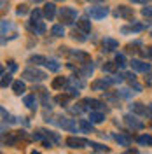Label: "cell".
Returning <instances> with one entry per match:
<instances>
[{
    "label": "cell",
    "instance_id": "obj_1",
    "mask_svg": "<svg viewBox=\"0 0 152 154\" xmlns=\"http://www.w3.org/2000/svg\"><path fill=\"white\" fill-rule=\"evenodd\" d=\"M59 19H61V25H72L77 19V11L74 7H61Z\"/></svg>",
    "mask_w": 152,
    "mask_h": 154
},
{
    "label": "cell",
    "instance_id": "obj_2",
    "mask_svg": "<svg viewBox=\"0 0 152 154\" xmlns=\"http://www.w3.org/2000/svg\"><path fill=\"white\" fill-rule=\"evenodd\" d=\"M21 77L25 79V81H32V82H35V81H44L46 79V72H42V70H38V68H26Z\"/></svg>",
    "mask_w": 152,
    "mask_h": 154
},
{
    "label": "cell",
    "instance_id": "obj_3",
    "mask_svg": "<svg viewBox=\"0 0 152 154\" xmlns=\"http://www.w3.org/2000/svg\"><path fill=\"white\" fill-rule=\"evenodd\" d=\"M87 14L93 19H103L108 14V9L103 5H91V7H87Z\"/></svg>",
    "mask_w": 152,
    "mask_h": 154
},
{
    "label": "cell",
    "instance_id": "obj_4",
    "mask_svg": "<svg viewBox=\"0 0 152 154\" xmlns=\"http://www.w3.org/2000/svg\"><path fill=\"white\" fill-rule=\"evenodd\" d=\"M65 144L70 149H84L86 145H89V142L84 140V138H79V137H68L65 140Z\"/></svg>",
    "mask_w": 152,
    "mask_h": 154
},
{
    "label": "cell",
    "instance_id": "obj_5",
    "mask_svg": "<svg viewBox=\"0 0 152 154\" xmlns=\"http://www.w3.org/2000/svg\"><path fill=\"white\" fill-rule=\"evenodd\" d=\"M114 16H115V18H123V19H133L135 12H133V9H131V7L119 5V7L114 11Z\"/></svg>",
    "mask_w": 152,
    "mask_h": 154
},
{
    "label": "cell",
    "instance_id": "obj_6",
    "mask_svg": "<svg viewBox=\"0 0 152 154\" xmlns=\"http://www.w3.org/2000/svg\"><path fill=\"white\" fill-rule=\"evenodd\" d=\"M59 121H56L58 125L61 126L63 130H68V131H72V133H75L77 131V125L74 119H68V117H58Z\"/></svg>",
    "mask_w": 152,
    "mask_h": 154
},
{
    "label": "cell",
    "instance_id": "obj_7",
    "mask_svg": "<svg viewBox=\"0 0 152 154\" xmlns=\"http://www.w3.org/2000/svg\"><path fill=\"white\" fill-rule=\"evenodd\" d=\"M28 30L33 35H42V33L46 32V25H44V21H30Z\"/></svg>",
    "mask_w": 152,
    "mask_h": 154
},
{
    "label": "cell",
    "instance_id": "obj_8",
    "mask_svg": "<svg viewBox=\"0 0 152 154\" xmlns=\"http://www.w3.org/2000/svg\"><path fill=\"white\" fill-rule=\"evenodd\" d=\"M124 123L129 126L131 130H142V128H143V123H142V121H138L133 114H126V116H124Z\"/></svg>",
    "mask_w": 152,
    "mask_h": 154
},
{
    "label": "cell",
    "instance_id": "obj_9",
    "mask_svg": "<svg viewBox=\"0 0 152 154\" xmlns=\"http://www.w3.org/2000/svg\"><path fill=\"white\" fill-rule=\"evenodd\" d=\"M129 65H131V68L135 72H145L147 74L150 70V63H145V61H140V60H131Z\"/></svg>",
    "mask_w": 152,
    "mask_h": 154
},
{
    "label": "cell",
    "instance_id": "obj_10",
    "mask_svg": "<svg viewBox=\"0 0 152 154\" xmlns=\"http://www.w3.org/2000/svg\"><path fill=\"white\" fill-rule=\"evenodd\" d=\"M102 46H103L105 53H110V51H114V49L119 48V42H117L115 38H112V37H105L103 40H102Z\"/></svg>",
    "mask_w": 152,
    "mask_h": 154
},
{
    "label": "cell",
    "instance_id": "obj_11",
    "mask_svg": "<svg viewBox=\"0 0 152 154\" xmlns=\"http://www.w3.org/2000/svg\"><path fill=\"white\" fill-rule=\"evenodd\" d=\"M56 16V5L54 4H46L44 5V18H47L49 21H53Z\"/></svg>",
    "mask_w": 152,
    "mask_h": 154
},
{
    "label": "cell",
    "instance_id": "obj_12",
    "mask_svg": "<svg viewBox=\"0 0 152 154\" xmlns=\"http://www.w3.org/2000/svg\"><path fill=\"white\" fill-rule=\"evenodd\" d=\"M70 54H72V58H75L79 63H89V54L87 53H82V51H70Z\"/></svg>",
    "mask_w": 152,
    "mask_h": 154
},
{
    "label": "cell",
    "instance_id": "obj_13",
    "mask_svg": "<svg viewBox=\"0 0 152 154\" xmlns=\"http://www.w3.org/2000/svg\"><path fill=\"white\" fill-rule=\"evenodd\" d=\"M89 121H91L93 125L103 123L105 121V114L102 112V110H93V112H89Z\"/></svg>",
    "mask_w": 152,
    "mask_h": 154
},
{
    "label": "cell",
    "instance_id": "obj_14",
    "mask_svg": "<svg viewBox=\"0 0 152 154\" xmlns=\"http://www.w3.org/2000/svg\"><path fill=\"white\" fill-rule=\"evenodd\" d=\"M107 86H110V82H108L107 77H105V79H98V81H95V82L91 84V89H95V91H105Z\"/></svg>",
    "mask_w": 152,
    "mask_h": 154
},
{
    "label": "cell",
    "instance_id": "obj_15",
    "mask_svg": "<svg viewBox=\"0 0 152 154\" xmlns=\"http://www.w3.org/2000/svg\"><path fill=\"white\" fill-rule=\"evenodd\" d=\"M114 138H115V142L119 145H123V147H128L129 142H131V137L128 133H117V135H114Z\"/></svg>",
    "mask_w": 152,
    "mask_h": 154
},
{
    "label": "cell",
    "instance_id": "obj_16",
    "mask_svg": "<svg viewBox=\"0 0 152 154\" xmlns=\"http://www.w3.org/2000/svg\"><path fill=\"white\" fill-rule=\"evenodd\" d=\"M79 128L82 133H95V128L91 121H86V119H79Z\"/></svg>",
    "mask_w": 152,
    "mask_h": 154
},
{
    "label": "cell",
    "instance_id": "obj_17",
    "mask_svg": "<svg viewBox=\"0 0 152 154\" xmlns=\"http://www.w3.org/2000/svg\"><path fill=\"white\" fill-rule=\"evenodd\" d=\"M145 28V25L143 23H131L129 26H124L121 28V33H129V32H142Z\"/></svg>",
    "mask_w": 152,
    "mask_h": 154
},
{
    "label": "cell",
    "instance_id": "obj_18",
    "mask_svg": "<svg viewBox=\"0 0 152 154\" xmlns=\"http://www.w3.org/2000/svg\"><path fill=\"white\" fill-rule=\"evenodd\" d=\"M77 28L82 30L84 33H89V32H91V21H89L87 18H81L79 21H77Z\"/></svg>",
    "mask_w": 152,
    "mask_h": 154
},
{
    "label": "cell",
    "instance_id": "obj_19",
    "mask_svg": "<svg viewBox=\"0 0 152 154\" xmlns=\"http://www.w3.org/2000/svg\"><path fill=\"white\" fill-rule=\"evenodd\" d=\"M131 112L138 116H145L147 114V107L143 103H140V102H135V103H131Z\"/></svg>",
    "mask_w": 152,
    "mask_h": 154
},
{
    "label": "cell",
    "instance_id": "obj_20",
    "mask_svg": "<svg viewBox=\"0 0 152 154\" xmlns=\"http://www.w3.org/2000/svg\"><path fill=\"white\" fill-rule=\"evenodd\" d=\"M23 103L28 107L30 110H35L37 109V98H35V95H26L23 98Z\"/></svg>",
    "mask_w": 152,
    "mask_h": 154
},
{
    "label": "cell",
    "instance_id": "obj_21",
    "mask_svg": "<svg viewBox=\"0 0 152 154\" xmlns=\"http://www.w3.org/2000/svg\"><path fill=\"white\" fill-rule=\"evenodd\" d=\"M12 91H14L16 95H23V93L26 91L25 82H23V81H14V82H12Z\"/></svg>",
    "mask_w": 152,
    "mask_h": 154
},
{
    "label": "cell",
    "instance_id": "obj_22",
    "mask_svg": "<svg viewBox=\"0 0 152 154\" xmlns=\"http://www.w3.org/2000/svg\"><path fill=\"white\" fill-rule=\"evenodd\" d=\"M67 77H56L54 81H53V84H51V88L53 89H61V88H65L67 86Z\"/></svg>",
    "mask_w": 152,
    "mask_h": 154
},
{
    "label": "cell",
    "instance_id": "obj_23",
    "mask_svg": "<svg viewBox=\"0 0 152 154\" xmlns=\"http://www.w3.org/2000/svg\"><path fill=\"white\" fill-rule=\"evenodd\" d=\"M46 61H47V58L40 56V54H33L28 58V63H35V65H46Z\"/></svg>",
    "mask_w": 152,
    "mask_h": 154
},
{
    "label": "cell",
    "instance_id": "obj_24",
    "mask_svg": "<svg viewBox=\"0 0 152 154\" xmlns=\"http://www.w3.org/2000/svg\"><path fill=\"white\" fill-rule=\"evenodd\" d=\"M51 35H53V37H63V35H65V26H63V25H54V26L51 28Z\"/></svg>",
    "mask_w": 152,
    "mask_h": 154
},
{
    "label": "cell",
    "instance_id": "obj_25",
    "mask_svg": "<svg viewBox=\"0 0 152 154\" xmlns=\"http://www.w3.org/2000/svg\"><path fill=\"white\" fill-rule=\"evenodd\" d=\"M126 79H128V81H129V84L136 89V93H140V91H142V86L136 82V75H135V74H126Z\"/></svg>",
    "mask_w": 152,
    "mask_h": 154
},
{
    "label": "cell",
    "instance_id": "obj_26",
    "mask_svg": "<svg viewBox=\"0 0 152 154\" xmlns=\"http://www.w3.org/2000/svg\"><path fill=\"white\" fill-rule=\"evenodd\" d=\"M18 140H19V137H18V131H12V133H7V138L4 140L7 145H16L18 144Z\"/></svg>",
    "mask_w": 152,
    "mask_h": 154
},
{
    "label": "cell",
    "instance_id": "obj_27",
    "mask_svg": "<svg viewBox=\"0 0 152 154\" xmlns=\"http://www.w3.org/2000/svg\"><path fill=\"white\" fill-rule=\"evenodd\" d=\"M93 72H95V67H93L91 63H84V68L81 70V75L89 77V75H93Z\"/></svg>",
    "mask_w": 152,
    "mask_h": 154
},
{
    "label": "cell",
    "instance_id": "obj_28",
    "mask_svg": "<svg viewBox=\"0 0 152 154\" xmlns=\"http://www.w3.org/2000/svg\"><path fill=\"white\" fill-rule=\"evenodd\" d=\"M46 67H47L51 72H58V70L61 68V65L58 63L56 60H47V61H46Z\"/></svg>",
    "mask_w": 152,
    "mask_h": 154
},
{
    "label": "cell",
    "instance_id": "obj_29",
    "mask_svg": "<svg viewBox=\"0 0 152 154\" xmlns=\"http://www.w3.org/2000/svg\"><path fill=\"white\" fill-rule=\"evenodd\" d=\"M72 38H74V40H79V42H84L86 40V35H84V32H82V30H74V32H72Z\"/></svg>",
    "mask_w": 152,
    "mask_h": 154
},
{
    "label": "cell",
    "instance_id": "obj_30",
    "mask_svg": "<svg viewBox=\"0 0 152 154\" xmlns=\"http://www.w3.org/2000/svg\"><path fill=\"white\" fill-rule=\"evenodd\" d=\"M136 140H138L140 145H152V137L150 135H140Z\"/></svg>",
    "mask_w": 152,
    "mask_h": 154
},
{
    "label": "cell",
    "instance_id": "obj_31",
    "mask_svg": "<svg viewBox=\"0 0 152 154\" xmlns=\"http://www.w3.org/2000/svg\"><path fill=\"white\" fill-rule=\"evenodd\" d=\"M14 81H12V75L11 74H2V88L5 89L7 86H11Z\"/></svg>",
    "mask_w": 152,
    "mask_h": 154
},
{
    "label": "cell",
    "instance_id": "obj_32",
    "mask_svg": "<svg viewBox=\"0 0 152 154\" xmlns=\"http://www.w3.org/2000/svg\"><path fill=\"white\" fill-rule=\"evenodd\" d=\"M115 68H117V63L115 61H107L103 65V72H108V74H114Z\"/></svg>",
    "mask_w": 152,
    "mask_h": 154
},
{
    "label": "cell",
    "instance_id": "obj_33",
    "mask_svg": "<svg viewBox=\"0 0 152 154\" xmlns=\"http://www.w3.org/2000/svg\"><path fill=\"white\" fill-rule=\"evenodd\" d=\"M115 63H117V67H126V58H124V54H121V53H117L115 54Z\"/></svg>",
    "mask_w": 152,
    "mask_h": 154
},
{
    "label": "cell",
    "instance_id": "obj_34",
    "mask_svg": "<svg viewBox=\"0 0 152 154\" xmlns=\"http://www.w3.org/2000/svg\"><path fill=\"white\" fill-rule=\"evenodd\" d=\"M142 16L147 19V21H150L152 19V7H147V5H145V7L142 9Z\"/></svg>",
    "mask_w": 152,
    "mask_h": 154
},
{
    "label": "cell",
    "instance_id": "obj_35",
    "mask_svg": "<svg viewBox=\"0 0 152 154\" xmlns=\"http://www.w3.org/2000/svg\"><path fill=\"white\" fill-rule=\"evenodd\" d=\"M42 16H44V11H38V9L32 11V21H40Z\"/></svg>",
    "mask_w": 152,
    "mask_h": 154
},
{
    "label": "cell",
    "instance_id": "obj_36",
    "mask_svg": "<svg viewBox=\"0 0 152 154\" xmlns=\"http://www.w3.org/2000/svg\"><path fill=\"white\" fill-rule=\"evenodd\" d=\"M68 98H70V95H59L54 98V102H58V103H67Z\"/></svg>",
    "mask_w": 152,
    "mask_h": 154
},
{
    "label": "cell",
    "instance_id": "obj_37",
    "mask_svg": "<svg viewBox=\"0 0 152 154\" xmlns=\"http://www.w3.org/2000/svg\"><path fill=\"white\" fill-rule=\"evenodd\" d=\"M133 93H136V91H133ZM133 93H131L129 89H121V91H119V95L123 96V98H131V96H133Z\"/></svg>",
    "mask_w": 152,
    "mask_h": 154
},
{
    "label": "cell",
    "instance_id": "obj_38",
    "mask_svg": "<svg viewBox=\"0 0 152 154\" xmlns=\"http://www.w3.org/2000/svg\"><path fill=\"white\" fill-rule=\"evenodd\" d=\"M26 12H28V7L26 5H19L18 7V16H25Z\"/></svg>",
    "mask_w": 152,
    "mask_h": 154
},
{
    "label": "cell",
    "instance_id": "obj_39",
    "mask_svg": "<svg viewBox=\"0 0 152 154\" xmlns=\"http://www.w3.org/2000/svg\"><path fill=\"white\" fill-rule=\"evenodd\" d=\"M91 147H93V149H96V151H107V147H105V145H102V144H95V142H91Z\"/></svg>",
    "mask_w": 152,
    "mask_h": 154
},
{
    "label": "cell",
    "instance_id": "obj_40",
    "mask_svg": "<svg viewBox=\"0 0 152 154\" xmlns=\"http://www.w3.org/2000/svg\"><path fill=\"white\" fill-rule=\"evenodd\" d=\"M7 65H9L11 72H16V70H18V65H16V63H14V61H7Z\"/></svg>",
    "mask_w": 152,
    "mask_h": 154
},
{
    "label": "cell",
    "instance_id": "obj_41",
    "mask_svg": "<svg viewBox=\"0 0 152 154\" xmlns=\"http://www.w3.org/2000/svg\"><path fill=\"white\" fill-rule=\"evenodd\" d=\"M9 28V25H7V21H2V35H5V30Z\"/></svg>",
    "mask_w": 152,
    "mask_h": 154
},
{
    "label": "cell",
    "instance_id": "obj_42",
    "mask_svg": "<svg viewBox=\"0 0 152 154\" xmlns=\"http://www.w3.org/2000/svg\"><path fill=\"white\" fill-rule=\"evenodd\" d=\"M2 116H4V121H7V117H9V114L5 112V109H4V107H2Z\"/></svg>",
    "mask_w": 152,
    "mask_h": 154
},
{
    "label": "cell",
    "instance_id": "obj_43",
    "mask_svg": "<svg viewBox=\"0 0 152 154\" xmlns=\"http://www.w3.org/2000/svg\"><path fill=\"white\" fill-rule=\"evenodd\" d=\"M147 56L152 60V46H150V48H147Z\"/></svg>",
    "mask_w": 152,
    "mask_h": 154
},
{
    "label": "cell",
    "instance_id": "obj_44",
    "mask_svg": "<svg viewBox=\"0 0 152 154\" xmlns=\"http://www.w3.org/2000/svg\"><path fill=\"white\" fill-rule=\"evenodd\" d=\"M147 114H149V116H150V117H152V105L149 107V109H147Z\"/></svg>",
    "mask_w": 152,
    "mask_h": 154
},
{
    "label": "cell",
    "instance_id": "obj_45",
    "mask_svg": "<svg viewBox=\"0 0 152 154\" xmlns=\"http://www.w3.org/2000/svg\"><path fill=\"white\" fill-rule=\"evenodd\" d=\"M32 154H40V152H37V151H33V152H32Z\"/></svg>",
    "mask_w": 152,
    "mask_h": 154
},
{
    "label": "cell",
    "instance_id": "obj_46",
    "mask_svg": "<svg viewBox=\"0 0 152 154\" xmlns=\"http://www.w3.org/2000/svg\"><path fill=\"white\" fill-rule=\"evenodd\" d=\"M32 2H42V0H32Z\"/></svg>",
    "mask_w": 152,
    "mask_h": 154
},
{
    "label": "cell",
    "instance_id": "obj_47",
    "mask_svg": "<svg viewBox=\"0 0 152 154\" xmlns=\"http://www.w3.org/2000/svg\"><path fill=\"white\" fill-rule=\"evenodd\" d=\"M54 2H63V0H54Z\"/></svg>",
    "mask_w": 152,
    "mask_h": 154
},
{
    "label": "cell",
    "instance_id": "obj_48",
    "mask_svg": "<svg viewBox=\"0 0 152 154\" xmlns=\"http://www.w3.org/2000/svg\"><path fill=\"white\" fill-rule=\"evenodd\" d=\"M100 2H103V0H100Z\"/></svg>",
    "mask_w": 152,
    "mask_h": 154
}]
</instances>
